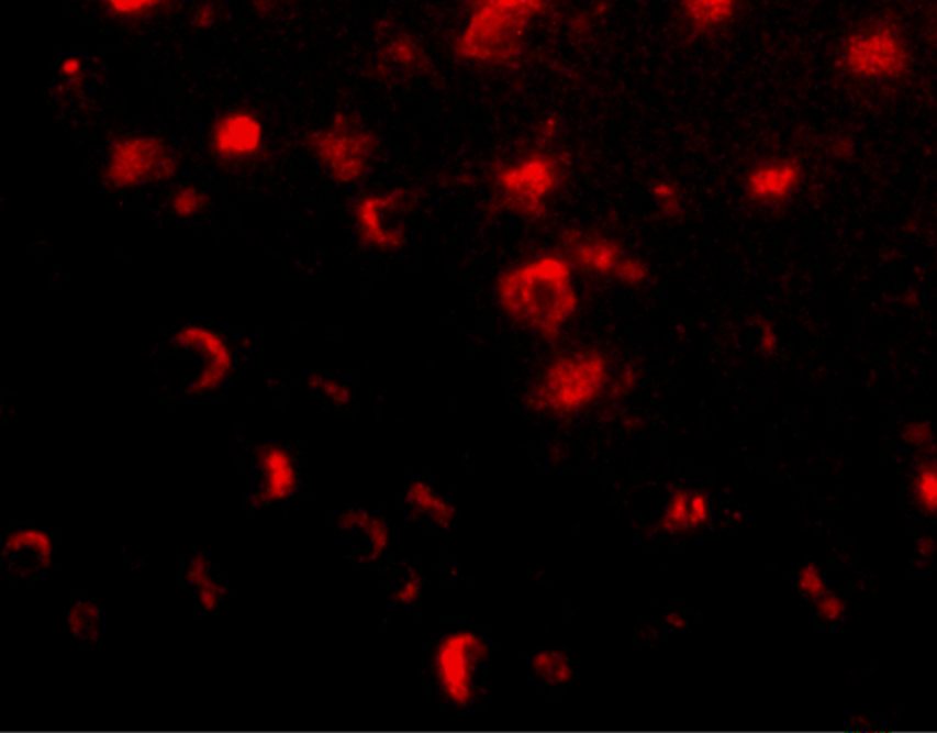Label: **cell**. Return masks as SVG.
<instances>
[{"mask_svg": "<svg viewBox=\"0 0 937 733\" xmlns=\"http://www.w3.org/2000/svg\"><path fill=\"white\" fill-rule=\"evenodd\" d=\"M573 273L562 255L544 254L521 263L499 277L500 309L518 327L540 338H557L579 309Z\"/></svg>", "mask_w": 937, "mask_h": 733, "instance_id": "cell-1", "label": "cell"}, {"mask_svg": "<svg viewBox=\"0 0 937 733\" xmlns=\"http://www.w3.org/2000/svg\"><path fill=\"white\" fill-rule=\"evenodd\" d=\"M614 384L616 377L606 355L573 351L546 366L529 391V403L551 417H576L605 398Z\"/></svg>", "mask_w": 937, "mask_h": 733, "instance_id": "cell-2", "label": "cell"}, {"mask_svg": "<svg viewBox=\"0 0 937 733\" xmlns=\"http://www.w3.org/2000/svg\"><path fill=\"white\" fill-rule=\"evenodd\" d=\"M549 9L543 0H488L473 11L457 40V52L479 65H506L524 51L525 35L536 16Z\"/></svg>", "mask_w": 937, "mask_h": 733, "instance_id": "cell-3", "label": "cell"}, {"mask_svg": "<svg viewBox=\"0 0 937 733\" xmlns=\"http://www.w3.org/2000/svg\"><path fill=\"white\" fill-rule=\"evenodd\" d=\"M177 379L192 396L222 390L235 371V352L224 333L199 322L180 325L169 338Z\"/></svg>", "mask_w": 937, "mask_h": 733, "instance_id": "cell-4", "label": "cell"}, {"mask_svg": "<svg viewBox=\"0 0 937 733\" xmlns=\"http://www.w3.org/2000/svg\"><path fill=\"white\" fill-rule=\"evenodd\" d=\"M176 149L149 133H127L111 141L103 162V180L114 191H136L166 184L179 174Z\"/></svg>", "mask_w": 937, "mask_h": 733, "instance_id": "cell-5", "label": "cell"}, {"mask_svg": "<svg viewBox=\"0 0 937 733\" xmlns=\"http://www.w3.org/2000/svg\"><path fill=\"white\" fill-rule=\"evenodd\" d=\"M306 147L333 181L352 185L368 173L377 140L361 122L338 114L306 135Z\"/></svg>", "mask_w": 937, "mask_h": 733, "instance_id": "cell-6", "label": "cell"}, {"mask_svg": "<svg viewBox=\"0 0 937 733\" xmlns=\"http://www.w3.org/2000/svg\"><path fill=\"white\" fill-rule=\"evenodd\" d=\"M488 646L483 636L468 629L447 633L432 655V674L444 701L466 709L476 699Z\"/></svg>", "mask_w": 937, "mask_h": 733, "instance_id": "cell-7", "label": "cell"}, {"mask_svg": "<svg viewBox=\"0 0 937 733\" xmlns=\"http://www.w3.org/2000/svg\"><path fill=\"white\" fill-rule=\"evenodd\" d=\"M561 255L573 271L614 280L625 287H643L650 279V268L643 258L629 254L616 240L598 233H566Z\"/></svg>", "mask_w": 937, "mask_h": 733, "instance_id": "cell-8", "label": "cell"}, {"mask_svg": "<svg viewBox=\"0 0 937 733\" xmlns=\"http://www.w3.org/2000/svg\"><path fill=\"white\" fill-rule=\"evenodd\" d=\"M562 179L561 163L549 154H532L499 169L495 185L503 206L528 220L546 214L550 196Z\"/></svg>", "mask_w": 937, "mask_h": 733, "instance_id": "cell-9", "label": "cell"}, {"mask_svg": "<svg viewBox=\"0 0 937 733\" xmlns=\"http://www.w3.org/2000/svg\"><path fill=\"white\" fill-rule=\"evenodd\" d=\"M844 66L865 80H894L910 68V51L897 31L886 24L855 32L844 44Z\"/></svg>", "mask_w": 937, "mask_h": 733, "instance_id": "cell-10", "label": "cell"}, {"mask_svg": "<svg viewBox=\"0 0 937 733\" xmlns=\"http://www.w3.org/2000/svg\"><path fill=\"white\" fill-rule=\"evenodd\" d=\"M266 125L255 111L233 109L214 118L209 131V151L225 166H246L265 157Z\"/></svg>", "mask_w": 937, "mask_h": 733, "instance_id": "cell-11", "label": "cell"}, {"mask_svg": "<svg viewBox=\"0 0 937 733\" xmlns=\"http://www.w3.org/2000/svg\"><path fill=\"white\" fill-rule=\"evenodd\" d=\"M405 206L402 191L372 192L359 199L354 218L359 238L377 251H398L405 244L400 213Z\"/></svg>", "mask_w": 937, "mask_h": 733, "instance_id": "cell-12", "label": "cell"}, {"mask_svg": "<svg viewBox=\"0 0 937 733\" xmlns=\"http://www.w3.org/2000/svg\"><path fill=\"white\" fill-rule=\"evenodd\" d=\"M803 181V169L791 158H772L758 163L746 179V192L758 206H784L797 195Z\"/></svg>", "mask_w": 937, "mask_h": 733, "instance_id": "cell-13", "label": "cell"}, {"mask_svg": "<svg viewBox=\"0 0 937 733\" xmlns=\"http://www.w3.org/2000/svg\"><path fill=\"white\" fill-rule=\"evenodd\" d=\"M257 491L266 503H283L299 490V468L285 447L270 444L258 451Z\"/></svg>", "mask_w": 937, "mask_h": 733, "instance_id": "cell-14", "label": "cell"}, {"mask_svg": "<svg viewBox=\"0 0 937 733\" xmlns=\"http://www.w3.org/2000/svg\"><path fill=\"white\" fill-rule=\"evenodd\" d=\"M709 496L694 488H680L673 491L662 507L661 527L670 535H687L700 531L711 521Z\"/></svg>", "mask_w": 937, "mask_h": 733, "instance_id": "cell-15", "label": "cell"}, {"mask_svg": "<svg viewBox=\"0 0 937 733\" xmlns=\"http://www.w3.org/2000/svg\"><path fill=\"white\" fill-rule=\"evenodd\" d=\"M406 502L417 517L435 527L447 529L457 520L455 503L425 480H416L410 485Z\"/></svg>", "mask_w": 937, "mask_h": 733, "instance_id": "cell-16", "label": "cell"}, {"mask_svg": "<svg viewBox=\"0 0 937 733\" xmlns=\"http://www.w3.org/2000/svg\"><path fill=\"white\" fill-rule=\"evenodd\" d=\"M684 20L695 32L710 33L728 24L738 13L735 0H688L681 3Z\"/></svg>", "mask_w": 937, "mask_h": 733, "instance_id": "cell-17", "label": "cell"}, {"mask_svg": "<svg viewBox=\"0 0 937 733\" xmlns=\"http://www.w3.org/2000/svg\"><path fill=\"white\" fill-rule=\"evenodd\" d=\"M911 492L918 509L927 514H935L937 510V469L936 462L932 458L918 462L911 477Z\"/></svg>", "mask_w": 937, "mask_h": 733, "instance_id": "cell-18", "label": "cell"}, {"mask_svg": "<svg viewBox=\"0 0 937 733\" xmlns=\"http://www.w3.org/2000/svg\"><path fill=\"white\" fill-rule=\"evenodd\" d=\"M349 524L352 529H357V533L361 535L362 542L366 543L370 554L373 557H380L387 553L389 544H391V532L379 517H373L368 512L350 513Z\"/></svg>", "mask_w": 937, "mask_h": 733, "instance_id": "cell-19", "label": "cell"}, {"mask_svg": "<svg viewBox=\"0 0 937 733\" xmlns=\"http://www.w3.org/2000/svg\"><path fill=\"white\" fill-rule=\"evenodd\" d=\"M166 0H107L102 3L103 13L111 20L121 22H143L168 9Z\"/></svg>", "mask_w": 937, "mask_h": 733, "instance_id": "cell-20", "label": "cell"}, {"mask_svg": "<svg viewBox=\"0 0 937 733\" xmlns=\"http://www.w3.org/2000/svg\"><path fill=\"white\" fill-rule=\"evenodd\" d=\"M533 671L540 680L550 685L568 684L572 679V665L558 651H543L533 658Z\"/></svg>", "mask_w": 937, "mask_h": 733, "instance_id": "cell-21", "label": "cell"}, {"mask_svg": "<svg viewBox=\"0 0 937 733\" xmlns=\"http://www.w3.org/2000/svg\"><path fill=\"white\" fill-rule=\"evenodd\" d=\"M168 206L172 216L190 221L192 218H198L205 209L207 196L194 185H181L169 196Z\"/></svg>", "mask_w": 937, "mask_h": 733, "instance_id": "cell-22", "label": "cell"}, {"mask_svg": "<svg viewBox=\"0 0 937 733\" xmlns=\"http://www.w3.org/2000/svg\"><path fill=\"white\" fill-rule=\"evenodd\" d=\"M795 584L800 595L813 603L829 590L824 573L816 565L802 566L797 571Z\"/></svg>", "mask_w": 937, "mask_h": 733, "instance_id": "cell-23", "label": "cell"}, {"mask_svg": "<svg viewBox=\"0 0 937 733\" xmlns=\"http://www.w3.org/2000/svg\"><path fill=\"white\" fill-rule=\"evenodd\" d=\"M655 202H657L659 211L666 218H679L683 211V196L680 188L672 181H658L651 190Z\"/></svg>", "mask_w": 937, "mask_h": 733, "instance_id": "cell-24", "label": "cell"}, {"mask_svg": "<svg viewBox=\"0 0 937 733\" xmlns=\"http://www.w3.org/2000/svg\"><path fill=\"white\" fill-rule=\"evenodd\" d=\"M384 55H387L388 60L400 66L421 65L422 57H424L421 47L414 41L405 38V36L395 38L392 43H389L387 49H384Z\"/></svg>", "mask_w": 937, "mask_h": 733, "instance_id": "cell-25", "label": "cell"}, {"mask_svg": "<svg viewBox=\"0 0 937 733\" xmlns=\"http://www.w3.org/2000/svg\"><path fill=\"white\" fill-rule=\"evenodd\" d=\"M311 387L314 388V391L320 392L322 398L335 403V406H347L352 401L349 385L341 382L338 379L317 376L311 380Z\"/></svg>", "mask_w": 937, "mask_h": 733, "instance_id": "cell-26", "label": "cell"}, {"mask_svg": "<svg viewBox=\"0 0 937 733\" xmlns=\"http://www.w3.org/2000/svg\"><path fill=\"white\" fill-rule=\"evenodd\" d=\"M814 606H816L822 620L827 621V623H839L846 614V603L832 590L818 598Z\"/></svg>", "mask_w": 937, "mask_h": 733, "instance_id": "cell-27", "label": "cell"}, {"mask_svg": "<svg viewBox=\"0 0 937 733\" xmlns=\"http://www.w3.org/2000/svg\"><path fill=\"white\" fill-rule=\"evenodd\" d=\"M58 74H60V79L66 87L80 88L85 81L83 62H81V58L76 57V55L66 57L60 63V66H58Z\"/></svg>", "mask_w": 937, "mask_h": 733, "instance_id": "cell-28", "label": "cell"}, {"mask_svg": "<svg viewBox=\"0 0 937 733\" xmlns=\"http://www.w3.org/2000/svg\"><path fill=\"white\" fill-rule=\"evenodd\" d=\"M422 596V582L417 577L410 576L402 580L394 590V599L399 606L410 607L420 601Z\"/></svg>", "mask_w": 937, "mask_h": 733, "instance_id": "cell-29", "label": "cell"}, {"mask_svg": "<svg viewBox=\"0 0 937 733\" xmlns=\"http://www.w3.org/2000/svg\"><path fill=\"white\" fill-rule=\"evenodd\" d=\"M220 18L217 7L211 2H202L192 10L191 22L199 31H210Z\"/></svg>", "mask_w": 937, "mask_h": 733, "instance_id": "cell-30", "label": "cell"}, {"mask_svg": "<svg viewBox=\"0 0 937 733\" xmlns=\"http://www.w3.org/2000/svg\"><path fill=\"white\" fill-rule=\"evenodd\" d=\"M907 438L913 444H916L918 447H929L933 442V433L932 429L928 427L924 422H914L913 425L907 427Z\"/></svg>", "mask_w": 937, "mask_h": 733, "instance_id": "cell-31", "label": "cell"}, {"mask_svg": "<svg viewBox=\"0 0 937 733\" xmlns=\"http://www.w3.org/2000/svg\"><path fill=\"white\" fill-rule=\"evenodd\" d=\"M759 346L762 351L773 352L778 346V333L770 324H765L759 333Z\"/></svg>", "mask_w": 937, "mask_h": 733, "instance_id": "cell-32", "label": "cell"}]
</instances>
